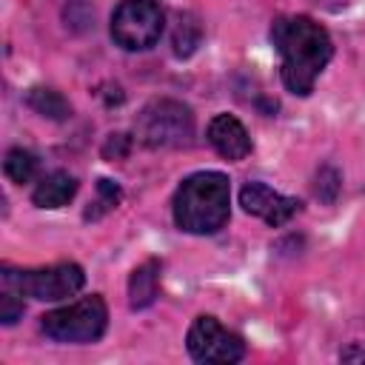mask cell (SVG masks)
<instances>
[{
  "label": "cell",
  "instance_id": "obj_1",
  "mask_svg": "<svg viewBox=\"0 0 365 365\" xmlns=\"http://www.w3.org/2000/svg\"><path fill=\"white\" fill-rule=\"evenodd\" d=\"M271 43L279 54V74L285 88L297 97H308L317 86V77L334 57L328 31L305 14H288L271 23Z\"/></svg>",
  "mask_w": 365,
  "mask_h": 365
},
{
  "label": "cell",
  "instance_id": "obj_2",
  "mask_svg": "<svg viewBox=\"0 0 365 365\" xmlns=\"http://www.w3.org/2000/svg\"><path fill=\"white\" fill-rule=\"evenodd\" d=\"M231 217V182L222 171H197L174 194V222L185 234H217Z\"/></svg>",
  "mask_w": 365,
  "mask_h": 365
},
{
  "label": "cell",
  "instance_id": "obj_3",
  "mask_svg": "<svg viewBox=\"0 0 365 365\" xmlns=\"http://www.w3.org/2000/svg\"><path fill=\"white\" fill-rule=\"evenodd\" d=\"M134 134L145 148H185L194 140V114L185 103L160 97L140 108Z\"/></svg>",
  "mask_w": 365,
  "mask_h": 365
},
{
  "label": "cell",
  "instance_id": "obj_4",
  "mask_svg": "<svg viewBox=\"0 0 365 365\" xmlns=\"http://www.w3.org/2000/svg\"><path fill=\"white\" fill-rule=\"evenodd\" d=\"M0 279L6 291L40 299V302H57L74 297L86 285V271L77 262H57L48 268H0Z\"/></svg>",
  "mask_w": 365,
  "mask_h": 365
},
{
  "label": "cell",
  "instance_id": "obj_5",
  "mask_svg": "<svg viewBox=\"0 0 365 365\" xmlns=\"http://www.w3.org/2000/svg\"><path fill=\"white\" fill-rule=\"evenodd\" d=\"M108 325V308L103 302V297L91 294L83 297L77 302H68L63 308H54L48 314L40 317V328L48 339L54 342H97L106 334Z\"/></svg>",
  "mask_w": 365,
  "mask_h": 365
},
{
  "label": "cell",
  "instance_id": "obj_6",
  "mask_svg": "<svg viewBox=\"0 0 365 365\" xmlns=\"http://www.w3.org/2000/svg\"><path fill=\"white\" fill-rule=\"evenodd\" d=\"M165 29V11L157 0H123L111 14V40L125 51L157 46Z\"/></svg>",
  "mask_w": 365,
  "mask_h": 365
},
{
  "label": "cell",
  "instance_id": "obj_7",
  "mask_svg": "<svg viewBox=\"0 0 365 365\" xmlns=\"http://www.w3.org/2000/svg\"><path fill=\"white\" fill-rule=\"evenodd\" d=\"M185 348L191 359L205 362V365H234L245 359V342L234 331H228L217 317L200 314L188 334H185Z\"/></svg>",
  "mask_w": 365,
  "mask_h": 365
},
{
  "label": "cell",
  "instance_id": "obj_8",
  "mask_svg": "<svg viewBox=\"0 0 365 365\" xmlns=\"http://www.w3.org/2000/svg\"><path fill=\"white\" fill-rule=\"evenodd\" d=\"M240 205H242L245 214L259 217L271 228L285 225L299 211V200L297 197H285V194L274 191L265 182H245L240 188Z\"/></svg>",
  "mask_w": 365,
  "mask_h": 365
},
{
  "label": "cell",
  "instance_id": "obj_9",
  "mask_svg": "<svg viewBox=\"0 0 365 365\" xmlns=\"http://www.w3.org/2000/svg\"><path fill=\"white\" fill-rule=\"evenodd\" d=\"M208 143L211 148L228 160V163H237V160H245L251 154V137L245 131V125L234 117V114H217L211 123H208Z\"/></svg>",
  "mask_w": 365,
  "mask_h": 365
},
{
  "label": "cell",
  "instance_id": "obj_10",
  "mask_svg": "<svg viewBox=\"0 0 365 365\" xmlns=\"http://www.w3.org/2000/svg\"><path fill=\"white\" fill-rule=\"evenodd\" d=\"M74 194H77V180L68 171H51L31 191V202L37 208H63L71 202Z\"/></svg>",
  "mask_w": 365,
  "mask_h": 365
},
{
  "label": "cell",
  "instance_id": "obj_11",
  "mask_svg": "<svg viewBox=\"0 0 365 365\" xmlns=\"http://www.w3.org/2000/svg\"><path fill=\"white\" fill-rule=\"evenodd\" d=\"M157 297H160V262L145 259L128 277V305L134 311H143V308L154 305Z\"/></svg>",
  "mask_w": 365,
  "mask_h": 365
},
{
  "label": "cell",
  "instance_id": "obj_12",
  "mask_svg": "<svg viewBox=\"0 0 365 365\" xmlns=\"http://www.w3.org/2000/svg\"><path fill=\"white\" fill-rule=\"evenodd\" d=\"M26 103H29L31 111H37V114L46 117V120H57V123H63V120L71 117V106H68V100H66L60 91L46 88V86L31 88V91L26 94Z\"/></svg>",
  "mask_w": 365,
  "mask_h": 365
},
{
  "label": "cell",
  "instance_id": "obj_13",
  "mask_svg": "<svg viewBox=\"0 0 365 365\" xmlns=\"http://www.w3.org/2000/svg\"><path fill=\"white\" fill-rule=\"evenodd\" d=\"M202 43V26L194 14H180L177 17V26H174V34H171V51L177 57H191Z\"/></svg>",
  "mask_w": 365,
  "mask_h": 365
},
{
  "label": "cell",
  "instance_id": "obj_14",
  "mask_svg": "<svg viewBox=\"0 0 365 365\" xmlns=\"http://www.w3.org/2000/svg\"><path fill=\"white\" fill-rule=\"evenodd\" d=\"M37 168H40L37 157H34L31 151H26V148H11V151L6 154V160H3L6 177H9L11 182H17V185L31 182V180L37 177Z\"/></svg>",
  "mask_w": 365,
  "mask_h": 365
},
{
  "label": "cell",
  "instance_id": "obj_15",
  "mask_svg": "<svg viewBox=\"0 0 365 365\" xmlns=\"http://www.w3.org/2000/svg\"><path fill=\"white\" fill-rule=\"evenodd\" d=\"M120 200H123V191H120L117 182H111V180H106V177L97 180V200H94V208L86 211V220H97V217H103L106 211L117 208Z\"/></svg>",
  "mask_w": 365,
  "mask_h": 365
},
{
  "label": "cell",
  "instance_id": "obj_16",
  "mask_svg": "<svg viewBox=\"0 0 365 365\" xmlns=\"http://www.w3.org/2000/svg\"><path fill=\"white\" fill-rule=\"evenodd\" d=\"M339 171L334 165H322L319 174H317V182H314V194L322 200V202H334L336 194H339Z\"/></svg>",
  "mask_w": 365,
  "mask_h": 365
},
{
  "label": "cell",
  "instance_id": "obj_17",
  "mask_svg": "<svg viewBox=\"0 0 365 365\" xmlns=\"http://www.w3.org/2000/svg\"><path fill=\"white\" fill-rule=\"evenodd\" d=\"M23 311H26L23 299H17L14 291H3V297H0V322L14 325L17 319H23Z\"/></svg>",
  "mask_w": 365,
  "mask_h": 365
},
{
  "label": "cell",
  "instance_id": "obj_18",
  "mask_svg": "<svg viewBox=\"0 0 365 365\" xmlns=\"http://www.w3.org/2000/svg\"><path fill=\"white\" fill-rule=\"evenodd\" d=\"M103 154H106L108 160L125 157V154H128V137H125V134H111L108 143H106V148H103Z\"/></svg>",
  "mask_w": 365,
  "mask_h": 365
},
{
  "label": "cell",
  "instance_id": "obj_19",
  "mask_svg": "<svg viewBox=\"0 0 365 365\" xmlns=\"http://www.w3.org/2000/svg\"><path fill=\"white\" fill-rule=\"evenodd\" d=\"M342 362H365V345H351L339 354Z\"/></svg>",
  "mask_w": 365,
  "mask_h": 365
}]
</instances>
